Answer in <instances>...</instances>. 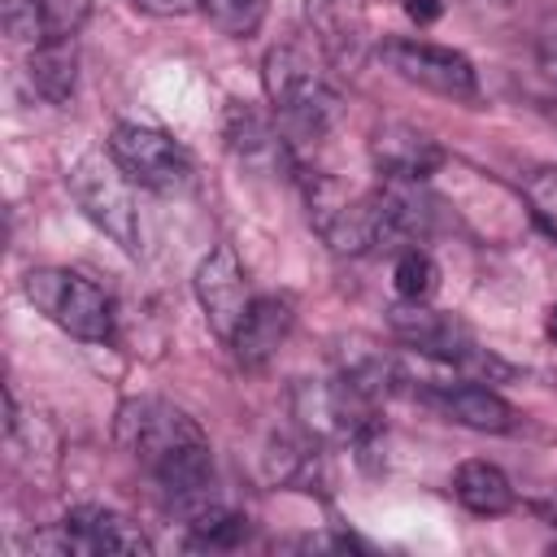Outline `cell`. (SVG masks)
Wrapping results in <instances>:
<instances>
[{"label":"cell","mask_w":557,"mask_h":557,"mask_svg":"<svg viewBox=\"0 0 557 557\" xmlns=\"http://www.w3.org/2000/svg\"><path fill=\"white\" fill-rule=\"evenodd\" d=\"M26 78H30V87L48 104H70V96L78 87V52H74V39L35 44V52L26 61Z\"/></svg>","instance_id":"cell-16"},{"label":"cell","mask_w":557,"mask_h":557,"mask_svg":"<svg viewBox=\"0 0 557 557\" xmlns=\"http://www.w3.org/2000/svg\"><path fill=\"white\" fill-rule=\"evenodd\" d=\"M91 0H4V30L30 44H61L83 30Z\"/></svg>","instance_id":"cell-11"},{"label":"cell","mask_w":557,"mask_h":557,"mask_svg":"<svg viewBox=\"0 0 557 557\" xmlns=\"http://www.w3.org/2000/svg\"><path fill=\"white\" fill-rule=\"evenodd\" d=\"M200 9L209 13V22L222 35H235V39L252 35L261 26V17H265V0H205Z\"/></svg>","instance_id":"cell-19"},{"label":"cell","mask_w":557,"mask_h":557,"mask_svg":"<svg viewBox=\"0 0 557 557\" xmlns=\"http://www.w3.org/2000/svg\"><path fill=\"white\" fill-rule=\"evenodd\" d=\"M540 65H544V74L557 83V30H548V35L540 39Z\"/></svg>","instance_id":"cell-23"},{"label":"cell","mask_w":557,"mask_h":557,"mask_svg":"<svg viewBox=\"0 0 557 557\" xmlns=\"http://www.w3.org/2000/svg\"><path fill=\"white\" fill-rule=\"evenodd\" d=\"M30 548H39V553H83V557H96V553H152V540L139 531V522H131L117 509L78 505V509H70L61 518L57 531L35 535Z\"/></svg>","instance_id":"cell-6"},{"label":"cell","mask_w":557,"mask_h":557,"mask_svg":"<svg viewBox=\"0 0 557 557\" xmlns=\"http://www.w3.org/2000/svg\"><path fill=\"white\" fill-rule=\"evenodd\" d=\"M70 196L78 200V209L126 252H139V209H135V183L126 178V170L109 157V148L100 152H83L70 165Z\"/></svg>","instance_id":"cell-4"},{"label":"cell","mask_w":557,"mask_h":557,"mask_svg":"<svg viewBox=\"0 0 557 557\" xmlns=\"http://www.w3.org/2000/svg\"><path fill=\"white\" fill-rule=\"evenodd\" d=\"M400 4H405L409 22H418V26L440 22V17H444V9H448V0H400Z\"/></svg>","instance_id":"cell-22"},{"label":"cell","mask_w":557,"mask_h":557,"mask_svg":"<svg viewBox=\"0 0 557 557\" xmlns=\"http://www.w3.org/2000/svg\"><path fill=\"white\" fill-rule=\"evenodd\" d=\"M222 131H226L231 152H239L244 161H292V144H287L283 126L248 100H231Z\"/></svg>","instance_id":"cell-12"},{"label":"cell","mask_w":557,"mask_h":557,"mask_svg":"<svg viewBox=\"0 0 557 557\" xmlns=\"http://www.w3.org/2000/svg\"><path fill=\"white\" fill-rule=\"evenodd\" d=\"M305 17L335 61H352L366 44V9L357 0H305Z\"/></svg>","instance_id":"cell-14"},{"label":"cell","mask_w":557,"mask_h":557,"mask_svg":"<svg viewBox=\"0 0 557 557\" xmlns=\"http://www.w3.org/2000/svg\"><path fill=\"white\" fill-rule=\"evenodd\" d=\"M265 96L274 104V117L287 135V144L322 139L331 122L339 117V91L326 78V70L305 52L300 44H278L265 52Z\"/></svg>","instance_id":"cell-2"},{"label":"cell","mask_w":557,"mask_h":557,"mask_svg":"<svg viewBox=\"0 0 557 557\" xmlns=\"http://www.w3.org/2000/svg\"><path fill=\"white\" fill-rule=\"evenodd\" d=\"M117 444L161 483L170 500L205 505L213 457H209V435L187 409L161 396H131L117 409Z\"/></svg>","instance_id":"cell-1"},{"label":"cell","mask_w":557,"mask_h":557,"mask_svg":"<svg viewBox=\"0 0 557 557\" xmlns=\"http://www.w3.org/2000/svg\"><path fill=\"white\" fill-rule=\"evenodd\" d=\"M109 157L126 170V178L135 187L174 196L191 187V157L183 144H174L165 131L157 126H139V122H117L109 131Z\"/></svg>","instance_id":"cell-5"},{"label":"cell","mask_w":557,"mask_h":557,"mask_svg":"<svg viewBox=\"0 0 557 557\" xmlns=\"http://www.w3.org/2000/svg\"><path fill=\"white\" fill-rule=\"evenodd\" d=\"M205 0H131L135 13H148V17H183V13H196Z\"/></svg>","instance_id":"cell-21"},{"label":"cell","mask_w":557,"mask_h":557,"mask_svg":"<svg viewBox=\"0 0 557 557\" xmlns=\"http://www.w3.org/2000/svg\"><path fill=\"white\" fill-rule=\"evenodd\" d=\"M379 57L392 74H400L405 83H418L435 96H453V100H474L479 96V74L474 65L444 48V44H426V39H383Z\"/></svg>","instance_id":"cell-7"},{"label":"cell","mask_w":557,"mask_h":557,"mask_svg":"<svg viewBox=\"0 0 557 557\" xmlns=\"http://www.w3.org/2000/svg\"><path fill=\"white\" fill-rule=\"evenodd\" d=\"M392 283H396V296L405 305H426L440 292V265L426 248L409 244V248H400V257L392 265Z\"/></svg>","instance_id":"cell-18"},{"label":"cell","mask_w":557,"mask_h":557,"mask_svg":"<svg viewBox=\"0 0 557 557\" xmlns=\"http://www.w3.org/2000/svg\"><path fill=\"white\" fill-rule=\"evenodd\" d=\"M453 492L470 513H483V518L513 509V483L492 461H461L453 474Z\"/></svg>","instance_id":"cell-15"},{"label":"cell","mask_w":557,"mask_h":557,"mask_svg":"<svg viewBox=\"0 0 557 557\" xmlns=\"http://www.w3.org/2000/svg\"><path fill=\"white\" fill-rule=\"evenodd\" d=\"M422 396H426L444 418H453V422H461V426H470V431L505 435V431L518 426V409H513L500 392L483 387L479 379H457V383L431 379V383H422Z\"/></svg>","instance_id":"cell-9"},{"label":"cell","mask_w":557,"mask_h":557,"mask_svg":"<svg viewBox=\"0 0 557 557\" xmlns=\"http://www.w3.org/2000/svg\"><path fill=\"white\" fill-rule=\"evenodd\" d=\"M196 300H200V309H205L209 331H213L222 344H231L235 331L244 326L252 300H257V296L248 292V270H244V261H239V252H235L231 244L209 248V257L196 265Z\"/></svg>","instance_id":"cell-8"},{"label":"cell","mask_w":557,"mask_h":557,"mask_svg":"<svg viewBox=\"0 0 557 557\" xmlns=\"http://www.w3.org/2000/svg\"><path fill=\"white\" fill-rule=\"evenodd\" d=\"M248 540V518L239 509L226 505H196L191 513V531H187V548L191 553H218V548H235Z\"/></svg>","instance_id":"cell-17"},{"label":"cell","mask_w":557,"mask_h":557,"mask_svg":"<svg viewBox=\"0 0 557 557\" xmlns=\"http://www.w3.org/2000/svg\"><path fill=\"white\" fill-rule=\"evenodd\" d=\"M544 331H548V339H557V305H548V318H544Z\"/></svg>","instance_id":"cell-24"},{"label":"cell","mask_w":557,"mask_h":557,"mask_svg":"<svg viewBox=\"0 0 557 557\" xmlns=\"http://www.w3.org/2000/svg\"><path fill=\"white\" fill-rule=\"evenodd\" d=\"M522 200H527L531 218L544 226V235L557 239V165L535 170V174L522 183Z\"/></svg>","instance_id":"cell-20"},{"label":"cell","mask_w":557,"mask_h":557,"mask_svg":"<svg viewBox=\"0 0 557 557\" xmlns=\"http://www.w3.org/2000/svg\"><path fill=\"white\" fill-rule=\"evenodd\" d=\"M287 331H292V305L278 296H257L244 326L235 331L231 348L244 366H265L278 352V344L287 339Z\"/></svg>","instance_id":"cell-13"},{"label":"cell","mask_w":557,"mask_h":557,"mask_svg":"<svg viewBox=\"0 0 557 557\" xmlns=\"http://www.w3.org/2000/svg\"><path fill=\"white\" fill-rule=\"evenodd\" d=\"M22 292L48 322H57L65 335H74L83 344H104L113 335V300L104 296L100 283H91L74 270H61V265L26 270Z\"/></svg>","instance_id":"cell-3"},{"label":"cell","mask_w":557,"mask_h":557,"mask_svg":"<svg viewBox=\"0 0 557 557\" xmlns=\"http://www.w3.org/2000/svg\"><path fill=\"white\" fill-rule=\"evenodd\" d=\"M370 157H374L379 174L396 178V183H422L444 165V148L426 131H418L409 122L379 126L374 139H370Z\"/></svg>","instance_id":"cell-10"}]
</instances>
